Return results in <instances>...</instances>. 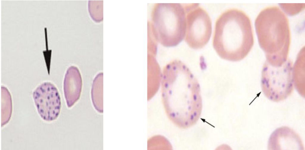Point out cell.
I'll list each match as a JSON object with an SVG mask.
<instances>
[{
    "label": "cell",
    "instance_id": "cell-1",
    "mask_svg": "<svg viewBox=\"0 0 305 150\" xmlns=\"http://www.w3.org/2000/svg\"><path fill=\"white\" fill-rule=\"evenodd\" d=\"M162 102L169 119L178 127L189 128L198 121L203 103L199 83L187 66L174 60L161 72Z\"/></svg>",
    "mask_w": 305,
    "mask_h": 150
},
{
    "label": "cell",
    "instance_id": "cell-2",
    "mask_svg": "<svg viewBox=\"0 0 305 150\" xmlns=\"http://www.w3.org/2000/svg\"><path fill=\"white\" fill-rule=\"evenodd\" d=\"M253 44L251 23L245 13L231 9L220 16L215 23L213 46L220 58L232 61H241Z\"/></svg>",
    "mask_w": 305,
    "mask_h": 150
},
{
    "label": "cell",
    "instance_id": "cell-3",
    "mask_svg": "<svg viewBox=\"0 0 305 150\" xmlns=\"http://www.w3.org/2000/svg\"><path fill=\"white\" fill-rule=\"evenodd\" d=\"M258 40L264 52L266 61L278 67L287 60L290 45V31L288 18L277 6L263 9L255 23Z\"/></svg>",
    "mask_w": 305,
    "mask_h": 150
},
{
    "label": "cell",
    "instance_id": "cell-4",
    "mask_svg": "<svg viewBox=\"0 0 305 150\" xmlns=\"http://www.w3.org/2000/svg\"><path fill=\"white\" fill-rule=\"evenodd\" d=\"M186 12L179 3H158L152 15V29L155 40L163 46L175 47L185 36Z\"/></svg>",
    "mask_w": 305,
    "mask_h": 150
},
{
    "label": "cell",
    "instance_id": "cell-5",
    "mask_svg": "<svg viewBox=\"0 0 305 150\" xmlns=\"http://www.w3.org/2000/svg\"><path fill=\"white\" fill-rule=\"evenodd\" d=\"M293 64L288 59L281 66L274 67L266 61L263 66L261 84L265 96L271 101H282L292 93L294 86Z\"/></svg>",
    "mask_w": 305,
    "mask_h": 150
},
{
    "label": "cell",
    "instance_id": "cell-6",
    "mask_svg": "<svg viewBox=\"0 0 305 150\" xmlns=\"http://www.w3.org/2000/svg\"><path fill=\"white\" fill-rule=\"evenodd\" d=\"M185 41L191 48L200 49L208 42L212 32L210 18L198 4H186Z\"/></svg>",
    "mask_w": 305,
    "mask_h": 150
},
{
    "label": "cell",
    "instance_id": "cell-7",
    "mask_svg": "<svg viewBox=\"0 0 305 150\" xmlns=\"http://www.w3.org/2000/svg\"><path fill=\"white\" fill-rule=\"evenodd\" d=\"M33 98L38 112L44 120L50 121L58 116L61 108V101L57 89L54 84L45 82L34 91Z\"/></svg>",
    "mask_w": 305,
    "mask_h": 150
},
{
    "label": "cell",
    "instance_id": "cell-8",
    "mask_svg": "<svg viewBox=\"0 0 305 150\" xmlns=\"http://www.w3.org/2000/svg\"><path fill=\"white\" fill-rule=\"evenodd\" d=\"M269 150H304L302 141L292 129L287 127L278 128L271 135L268 141Z\"/></svg>",
    "mask_w": 305,
    "mask_h": 150
},
{
    "label": "cell",
    "instance_id": "cell-9",
    "mask_svg": "<svg viewBox=\"0 0 305 150\" xmlns=\"http://www.w3.org/2000/svg\"><path fill=\"white\" fill-rule=\"evenodd\" d=\"M82 79L78 67L71 66L67 70L63 81L64 95L67 106L72 107L78 100L81 94Z\"/></svg>",
    "mask_w": 305,
    "mask_h": 150
},
{
    "label": "cell",
    "instance_id": "cell-10",
    "mask_svg": "<svg viewBox=\"0 0 305 150\" xmlns=\"http://www.w3.org/2000/svg\"><path fill=\"white\" fill-rule=\"evenodd\" d=\"M304 48H302L299 53L292 68V77L294 86L299 93L303 96L304 92V80L303 77V69H304Z\"/></svg>",
    "mask_w": 305,
    "mask_h": 150
},
{
    "label": "cell",
    "instance_id": "cell-11",
    "mask_svg": "<svg viewBox=\"0 0 305 150\" xmlns=\"http://www.w3.org/2000/svg\"><path fill=\"white\" fill-rule=\"evenodd\" d=\"M103 73L98 74L95 77L92 84L91 95L93 104L95 109L101 111L102 109Z\"/></svg>",
    "mask_w": 305,
    "mask_h": 150
},
{
    "label": "cell",
    "instance_id": "cell-12",
    "mask_svg": "<svg viewBox=\"0 0 305 150\" xmlns=\"http://www.w3.org/2000/svg\"><path fill=\"white\" fill-rule=\"evenodd\" d=\"M1 121L4 119V124L8 122L12 114V103L11 96L8 89L1 86Z\"/></svg>",
    "mask_w": 305,
    "mask_h": 150
},
{
    "label": "cell",
    "instance_id": "cell-13",
    "mask_svg": "<svg viewBox=\"0 0 305 150\" xmlns=\"http://www.w3.org/2000/svg\"><path fill=\"white\" fill-rule=\"evenodd\" d=\"M282 9L288 15H294L298 14L304 8V4H281Z\"/></svg>",
    "mask_w": 305,
    "mask_h": 150
},
{
    "label": "cell",
    "instance_id": "cell-14",
    "mask_svg": "<svg viewBox=\"0 0 305 150\" xmlns=\"http://www.w3.org/2000/svg\"><path fill=\"white\" fill-rule=\"evenodd\" d=\"M100 4H98L97 6V4H95V6H92L90 4L88 6L89 12L90 15L92 19L94 21L96 22H99L102 21L103 19L102 11H101L102 8H101V5L99 6L101 3Z\"/></svg>",
    "mask_w": 305,
    "mask_h": 150
}]
</instances>
